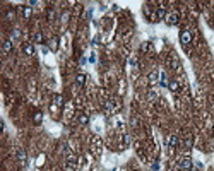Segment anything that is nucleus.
I'll return each mask as SVG.
<instances>
[{"label": "nucleus", "instance_id": "f257e3e1", "mask_svg": "<svg viewBox=\"0 0 214 171\" xmlns=\"http://www.w3.org/2000/svg\"><path fill=\"white\" fill-rule=\"evenodd\" d=\"M178 21H180V15H178V12H170V14H166V22H168L170 26H175V24H178Z\"/></svg>", "mask_w": 214, "mask_h": 171}, {"label": "nucleus", "instance_id": "f03ea898", "mask_svg": "<svg viewBox=\"0 0 214 171\" xmlns=\"http://www.w3.org/2000/svg\"><path fill=\"white\" fill-rule=\"evenodd\" d=\"M180 41H182V45H189V43L192 41V33H190L189 29H183V31L180 33Z\"/></svg>", "mask_w": 214, "mask_h": 171}, {"label": "nucleus", "instance_id": "7ed1b4c3", "mask_svg": "<svg viewBox=\"0 0 214 171\" xmlns=\"http://www.w3.org/2000/svg\"><path fill=\"white\" fill-rule=\"evenodd\" d=\"M22 51H24V55H29V57H31V55H34L36 50H34V45H33V43H26V45L22 46Z\"/></svg>", "mask_w": 214, "mask_h": 171}, {"label": "nucleus", "instance_id": "20e7f679", "mask_svg": "<svg viewBox=\"0 0 214 171\" xmlns=\"http://www.w3.org/2000/svg\"><path fill=\"white\" fill-rule=\"evenodd\" d=\"M17 161H19V164H21L22 168L26 166V152H24L22 149H19V151H17Z\"/></svg>", "mask_w": 214, "mask_h": 171}, {"label": "nucleus", "instance_id": "39448f33", "mask_svg": "<svg viewBox=\"0 0 214 171\" xmlns=\"http://www.w3.org/2000/svg\"><path fill=\"white\" fill-rule=\"evenodd\" d=\"M180 168L189 171L190 168H192V159H190V158H183V159H182V163H180Z\"/></svg>", "mask_w": 214, "mask_h": 171}, {"label": "nucleus", "instance_id": "423d86ee", "mask_svg": "<svg viewBox=\"0 0 214 171\" xmlns=\"http://www.w3.org/2000/svg\"><path fill=\"white\" fill-rule=\"evenodd\" d=\"M159 84H161L163 87H168V84H170V81H168V75H166L165 72H161V74H159Z\"/></svg>", "mask_w": 214, "mask_h": 171}, {"label": "nucleus", "instance_id": "0eeeda50", "mask_svg": "<svg viewBox=\"0 0 214 171\" xmlns=\"http://www.w3.org/2000/svg\"><path fill=\"white\" fill-rule=\"evenodd\" d=\"M166 142H168V146L173 149V147H177V146H178V137H177V135H170Z\"/></svg>", "mask_w": 214, "mask_h": 171}, {"label": "nucleus", "instance_id": "6e6552de", "mask_svg": "<svg viewBox=\"0 0 214 171\" xmlns=\"http://www.w3.org/2000/svg\"><path fill=\"white\" fill-rule=\"evenodd\" d=\"M156 19H158V21H163V19H166V10H165L163 7H159V9L156 10Z\"/></svg>", "mask_w": 214, "mask_h": 171}, {"label": "nucleus", "instance_id": "1a4fd4ad", "mask_svg": "<svg viewBox=\"0 0 214 171\" xmlns=\"http://www.w3.org/2000/svg\"><path fill=\"white\" fill-rule=\"evenodd\" d=\"M75 82H77V86H84L86 84V74H77Z\"/></svg>", "mask_w": 214, "mask_h": 171}, {"label": "nucleus", "instance_id": "9d476101", "mask_svg": "<svg viewBox=\"0 0 214 171\" xmlns=\"http://www.w3.org/2000/svg\"><path fill=\"white\" fill-rule=\"evenodd\" d=\"M168 87H170V91H173V92H177V91L180 89V84H178V81H170V84H168Z\"/></svg>", "mask_w": 214, "mask_h": 171}, {"label": "nucleus", "instance_id": "9b49d317", "mask_svg": "<svg viewBox=\"0 0 214 171\" xmlns=\"http://www.w3.org/2000/svg\"><path fill=\"white\" fill-rule=\"evenodd\" d=\"M12 50V41L10 39H5L3 41V53H9Z\"/></svg>", "mask_w": 214, "mask_h": 171}, {"label": "nucleus", "instance_id": "f8f14e48", "mask_svg": "<svg viewBox=\"0 0 214 171\" xmlns=\"http://www.w3.org/2000/svg\"><path fill=\"white\" fill-rule=\"evenodd\" d=\"M159 81V74L158 72H151V75H149V82L151 84H156Z\"/></svg>", "mask_w": 214, "mask_h": 171}, {"label": "nucleus", "instance_id": "ddd939ff", "mask_svg": "<svg viewBox=\"0 0 214 171\" xmlns=\"http://www.w3.org/2000/svg\"><path fill=\"white\" fill-rule=\"evenodd\" d=\"M31 14H33V9L31 7H22V15L27 19V17H31Z\"/></svg>", "mask_w": 214, "mask_h": 171}, {"label": "nucleus", "instance_id": "4468645a", "mask_svg": "<svg viewBox=\"0 0 214 171\" xmlns=\"http://www.w3.org/2000/svg\"><path fill=\"white\" fill-rule=\"evenodd\" d=\"M89 122V116L86 115V113H82V115H79V123H82V125H86Z\"/></svg>", "mask_w": 214, "mask_h": 171}, {"label": "nucleus", "instance_id": "2eb2a0df", "mask_svg": "<svg viewBox=\"0 0 214 171\" xmlns=\"http://www.w3.org/2000/svg\"><path fill=\"white\" fill-rule=\"evenodd\" d=\"M62 101H63V99H62V96H60V94H55V98H53V103H55V104H58V106H62V104H63Z\"/></svg>", "mask_w": 214, "mask_h": 171}, {"label": "nucleus", "instance_id": "dca6fc26", "mask_svg": "<svg viewBox=\"0 0 214 171\" xmlns=\"http://www.w3.org/2000/svg\"><path fill=\"white\" fill-rule=\"evenodd\" d=\"M41 122H43V115H41V113H34V123L39 125Z\"/></svg>", "mask_w": 214, "mask_h": 171}, {"label": "nucleus", "instance_id": "f3484780", "mask_svg": "<svg viewBox=\"0 0 214 171\" xmlns=\"http://www.w3.org/2000/svg\"><path fill=\"white\" fill-rule=\"evenodd\" d=\"M17 38H21V31H19V29H14V31H12V39H17Z\"/></svg>", "mask_w": 214, "mask_h": 171}, {"label": "nucleus", "instance_id": "a211bd4d", "mask_svg": "<svg viewBox=\"0 0 214 171\" xmlns=\"http://www.w3.org/2000/svg\"><path fill=\"white\" fill-rule=\"evenodd\" d=\"M34 41H36V43H41V41H43V36H41V34H34Z\"/></svg>", "mask_w": 214, "mask_h": 171}, {"label": "nucleus", "instance_id": "6ab92c4d", "mask_svg": "<svg viewBox=\"0 0 214 171\" xmlns=\"http://www.w3.org/2000/svg\"><path fill=\"white\" fill-rule=\"evenodd\" d=\"M156 98H158V96H156V92H153V91H151V92H149V99H151V101H154Z\"/></svg>", "mask_w": 214, "mask_h": 171}, {"label": "nucleus", "instance_id": "aec40b11", "mask_svg": "<svg viewBox=\"0 0 214 171\" xmlns=\"http://www.w3.org/2000/svg\"><path fill=\"white\" fill-rule=\"evenodd\" d=\"M153 170H154V171L159 170V163H158V161H156V163H153Z\"/></svg>", "mask_w": 214, "mask_h": 171}, {"label": "nucleus", "instance_id": "412c9836", "mask_svg": "<svg viewBox=\"0 0 214 171\" xmlns=\"http://www.w3.org/2000/svg\"><path fill=\"white\" fill-rule=\"evenodd\" d=\"M147 48H149V43H144V45H142V50L147 51Z\"/></svg>", "mask_w": 214, "mask_h": 171}, {"label": "nucleus", "instance_id": "4be33fe9", "mask_svg": "<svg viewBox=\"0 0 214 171\" xmlns=\"http://www.w3.org/2000/svg\"><path fill=\"white\" fill-rule=\"evenodd\" d=\"M89 60H91V62H93V63H94V62H96V55H94V53H93V55H91V57H89Z\"/></svg>", "mask_w": 214, "mask_h": 171}, {"label": "nucleus", "instance_id": "5701e85b", "mask_svg": "<svg viewBox=\"0 0 214 171\" xmlns=\"http://www.w3.org/2000/svg\"><path fill=\"white\" fill-rule=\"evenodd\" d=\"M190 146H192V140H190V139H189V140H187V142H185V147H187V149H189V147H190Z\"/></svg>", "mask_w": 214, "mask_h": 171}, {"label": "nucleus", "instance_id": "b1692460", "mask_svg": "<svg viewBox=\"0 0 214 171\" xmlns=\"http://www.w3.org/2000/svg\"><path fill=\"white\" fill-rule=\"evenodd\" d=\"M51 50H57V41H51Z\"/></svg>", "mask_w": 214, "mask_h": 171}, {"label": "nucleus", "instance_id": "393cba45", "mask_svg": "<svg viewBox=\"0 0 214 171\" xmlns=\"http://www.w3.org/2000/svg\"><path fill=\"white\" fill-rule=\"evenodd\" d=\"M43 158H45V156H39V159H38V166H39V164H43Z\"/></svg>", "mask_w": 214, "mask_h": 171}, {"label": "nucleus", "instance_id": "a878e982", "mask_svg": "<svg viewBox=\"0 0 214 171\" xmlns=\"http://www.w3.org/2000/svg\"><path fill=\"white\" fill-rule=\"evenodd\" d=\"M189 171H199V170H194V168H190V170H189Z\"/></svg>", "mask_w": 214, "mask_h": 171}]
</instances>
